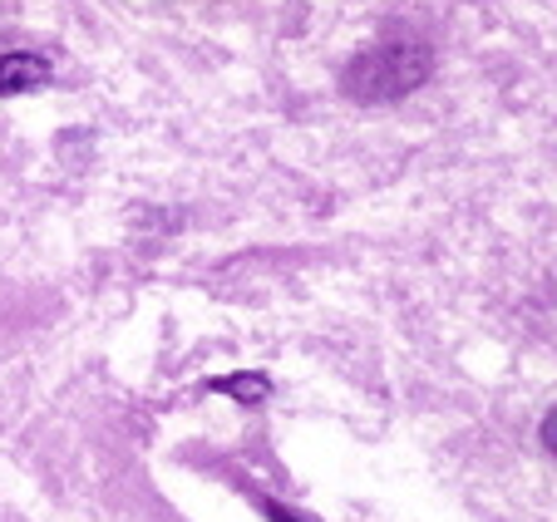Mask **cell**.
I'll list each match as a JSON object with an SVG mask.
<instances>
[{"mask_svg": "<svg viewBox=\"0 0 557 522\" xmlns=\"http://www.w3.org/2000/svg\"><path fill=\"white\" fill-rule=\"evenodd\" d=\"M40 84H50V64H45L40 54H25V50L0 54V99L30 95Z\"/></svg>", "mask_w": 557, "mask_h": 522, "instance_id": "6da1fadb", "label": "cell"}, {"mask_svg": "<svg viewBox=\"0 0 557 522\" xmlns=\"http://www.w3.org/2000/svg\"><path fill=\"white\" fill-rule=\"evenodd\" d=\"M222 389H232V395H243V399H257V395H267V380L262 375H237V380H222Z\"/></svg>", "mask_w": 557, "mask_h": 522, "instance_id": "7a4b0ae2", "label": "cell"}, {"mask_svg": "<svg viewBox=\"0 0 557 522\" xmlns=\"http://www.w3.org/2000/svg\"><path fill=\"white\" fill-rule=\"evenodd\" d=\"M543 449L557 459V405L547 409V419H543Z\"/></svg>", "mask_w": 557, "mask_h": 522, "instance_id": "3957f363", "label": "cell"}]
</instances>
